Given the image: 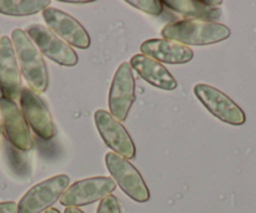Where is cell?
I'll use <instances>...</instances> for the list:
<instances>
[{"instance_id": "6da1fadb", "label": "cell", "mask_w": 256, "mask_h": 213, "mask_svg": "<svg viewBox=\"0 0 256 213\" xmlns=\"http://www.w3.org/2000/svg\"><path fill=\"white\" fill-rule=\"evenodd\" d=\"M164 39L177 41L184 45H211L226 40L231 35L228 26L218 21L184 19L168 23L161 30Z\"/></svg>"}, {"instance_id": "d4e9b609", "label": "cell", "mask_w": 256, "mask_h": 213, "mask_svg": "<svg viewBox=\"0 0 256 213\" xmlns=\"http://www.w3.org/2000/svg\"><path fill=\"white\" fill-rule=\"evenodd\" d=\"M46 213H60L56 208H49V210L46 211Z\"/></svg>"}, {"instance_id": "d6986e66", "label": "cell", "mask_w": 256, "mask_h": 213, "mask_svg": "<svg viewBox=\"0 0 256 213\" xmlns=\"http://www.w3.org/2000/svg\"><path fill=\"white\" fill-rule=\"evenodd\" d=\"M97 213H122L120 212V201L116 196L110 195L103 198L97 208Z\"/></svg>"}, {"instance_id": "cb8c5ba5", "label": "cell", "mask_w": 256, "mask_h": 213, "mask_svg": "<svg viewBox=\"0 0 256 213\" xmlns=\"http://www.w3.org/2000/svg\"><path fill=\"white\" fill-rule=\"evenodd\" d=\"M206 3H208L210 6H214V8H218V6H220L221 4H222V1H221V0H218V1H212V0H206Z\"/></svg>"}, {"instance_id": "7402d4cb", "label": "cell", "mask_w": 256, "mask_h": 213, "mask_svg": "<svg viewBox=\"0 0 256 213\" xmlns=\"http://www.w3.org/2000/svg\"><path fill=\"white\" fill-rule=\"evenodd\" d=\"M64 213H84L82 210H80L78 207H66Z\"/></svg>"}, {"instance_id": "8fae6325", "label": "cell", "mask_w": 256, "mask_h": 213, "mask_svg": "<svg viewBox=\"0 0 256 213\" xmlns=\"http://www.w3.org/2000/svg\"><path fill=\"white\" fill-rule=\"evenodd\" d=\"M43 18L49 30L67 44L80 49H87L90 46V36L88 31L77 19L68 13L49 6L43 10Z\"/></svg>"}, {"instance_id": "9c48e42d", "label": "cell", "mask_w": 256, "mask_h": 213, "mask_svg": "<svg viewBox=\"0 0 256 213\" xmlns=\"http://www.w3.org/2000/svg\"><path fill=\"white\" fill-rule=\"evenodd\" d=\"M20 111L28 123L29 128L33 129L34 133L43 141H49L56 136V127L53 118L43 99L38 93L32 90L29 87L22 89Z\"/></svg>"}, {"instance_id": "30bf717a", "label": "cell", "mask_w": 256, "mask_h": 213, "mask_svg": "<svg viewBox=\"0 0 256 213\" xmlns=\"http://www.w3.org/2000/svg\"><path fill=\"white\" fill-rule=\"evenodd\" d=\"M94 123L103 142L112 149L114 153L132 159L136 156V147L127 129L120 121L110 113L103 109H98L94 113Z\"/></svg>"}, {"instance_id": "277c9868", "label": "cell", "mask_w": 256, "mask_h": 213, "mask_svg": "<svg viewBox=\"0 0 256 213\" xmlns=\"http://www.w3.org/2000/svg\"><path fill=\"white\" fill-rule=\"evenodd\" d=\"M70 187L67 175H56L33 186L18 203V213H42L62 197Z\"/></svg>"}, {"instance_id": "ac0fdd59", "label": "cell", "mask_w": 256, "mask_h": 213, "mask_svg": "<svg viewBox=\"0 0 256 213\" xmlns=\"http://www.w3.org/2000/svg\"><path fill=\"white\" fill-rule=\"evenodd\" d=\"M126 3L154 16H158L164 10V3L161 0H127Z\"/></svg>"}, {"instance_id": "7a4b0ae2", "label": "cell", "mask_w": 256, "mask_h": 213, "mask_svg": "<svg viewBox=\"0 0 256 213\" xmlns=\"http://www.w3.org/2000/svg\"><path fill=\"white\" fill-rule=\"evenodd\" d=\"M12 41L16 49L22 75L28 83V87L36 93L46 92L49 87V73L39 49L22 29H14Z\"/></svg>"}, {"instance_id": "44dd1931", "label": "cell", "mask_w": 256, "mask_h": 213, "mask_svg": "<svg viewBox=\"0 0 256 213\" xmlns=\"http://www.w3.org/2000/svg\"><path fill=\"white\" fill-rule=\"evenodd\" d=\"M4 129H3V122H2V113H0V151L3 148L4 144Z\"/></svg>"}, {"instance_id": "9a60e30c", "label": "cell", "mask_w": 256, "mask_h": 213, "mask_svg": "<svg viewBox=\"0 0 256 213\" xmlns=\"http://www.w3.org/2000/svg\"><path fill=\"white\" fill-rule=\"evenodd\" d=\"M132 69L148 84L164 90H174L178 84L166 67L152 58L144 54H136L130 62Z\"/></svg>"}, {"instance_id": "8992f818", "label": "cell", "mask_w": 256, "mask_h": 213, "mask_svg": "<svg viewBox=\"0 0 256 213\" xmlns=\"http://www.w3.org/2000/svg\"><path fill=\"white\" fill-rule=\"evenodd\" d=\"M194 93L202 105L218 119L231 126H242L246 116L242 109L228 95L212 85L198 83L194 87Z\"/></svg>"}, {"instance_id": "52a82bcc", "label": "cell", "mask_w": 256, "mask_h": 213, "mask_svg": "<svg viewBox=\"0 0 256 213\" xmlns=\"http://www.w3.org/2000/svg\"><path fill=\"white\" fill-rule=\"evenodd\" d=\"M26 35L32 39L42 55L48 57L54 63L64 67H74L78 64V55L72 46L53 31L42 24H30L26 26Z\"/></svg>"}, {"instance_id": "2e32d148", "label": "cell", "mask_w": 256, "mask_h": 213, "mask_svg": "<svg viewBox=\"0 0 256 213\" xmlns=\"http://www.w3.org/2000/svg\"><path fill=\"white\" fill-rule=\"evenodd\" d=\"M162 3L164 6L192 20L215 21L221 15L220 9L210 6L201 0H164Z\"/></svg>"}, {"instance_id": "e0dca14e", "label": "cell", "mask_w": 256, "mask_h": 213, "mask_svg": "<svg viewBox=\"0 0 256 213\" xmlns=\"http://www.w3.org/2000/svg\"><path fill=\"white\" fill-rule=\"evenodd\" d=\"M50 0H0V14L8 16H28L46 10Z\"/></svg>"}, {"instance_id": "603a6c76", "label": "cell", "mask_w": 256, "mask_h": 213, "mask_svg": "<svg viewBox=\"0 0 256 213\" xmlns=\"http://www.w3.org/2000/svg\"><path fill=\"white\" fill-rule=\"evenodd\" d=\"M63 3H67V4H80V5H84V4H90L93 3V1H90V0H88V1H72V0H63Z\"/></svg>"}, {"instance_id": "5bb4252c", "label": "cell", "mask_w": 256, "mask_h": 213, "mask_svg": "<svg viewBox=\"0 0 256 213\" xmlns=\"http://www.w3.org/2000/svg\"><path fill=\"white\" fill-rule=\"evenodd\" d=\"M141 54L166 64H186L194 58V51L190 46L164 38L144 41Z\"/></svg>"}, {"instance_id": "3957f363", "label": "cell", "mask_w": 256, "mask_h": 213, "mask_svg": "<svg viewBox=\"0 0 256 213\" xmlns=\"http://www.w3.org/2000/svg\"><path fill=\"white\" fill-rule=\"evenodd\" d=\"M104 161L108 172L128 197L138 203H144L150 200L151 195L144 177L128 159L114 152H108Z\"/></svg>"}, {"instance_id": "ba28073f", "label": "cell", "mask_w": 256, "mask_h": 213, "mask_svg": "<svg viewBox=\"0 0 256 213\" xmlns=\"http://www.w3.org/2000/svg\"><path fill=\"white\" fill-rule=\"evenodd\" d=\"M116 190V182L110 177H92L77 181L64 191L59 202L66 207H82L102 201L112 195Z\"/></svg>"}, {"instance_id": "4fadbf2b", "label": "cell", "mask_w": 256, "mask_h": 213, "mask_svg": "<svg viewBox=\"0 0 256 213\" xmlns=\"http://www.w3.org/2000/svg\"><path fill=\"white\" fill-rule=\"evenodd\" d=\"M22 89V72L13 41L6 35L0 36V90L3 97L16 102Z\"/></svg>"}, {"instance_id": "5b68a950", "label": "cell", "mask_w": 256, "mask_h": 213, "mask_svg": "<svg viewBox=\"0 0 256 213\" xmlns=\"http://www.w3.org/2000/svg\"><path fill=\"white\" fill-rule=\"evenodd\" d=\"M136 100V83L131 65L123 62L117 68L108 94L110 113L120 123L127 119L130 109Z\"/></svg>"}, {"instance_id": "ffe728a7", "label": "cell", "mask_w": 256, "mask_h": 213, "mask_svg": "<svg viewBox=\"0 0 256 213\" xmlns=\"http://www.w3.org/2000/svg\"><path fill=\"white\" fill-rule=\"evenodd\" d=\"M0 213H18V203L13 201L0 202Z\"/></svg>"}, {"instance_id": "7c38bea8", "label": "cell", "mask_w": 256, "mask_h": 213, "mask_svg": "<svg viewBox=\"0 0 256 213\" xmlns=\"http://www.w3.org/2000/svg\"><path fill=\"white\" fill-rule=\"evenodd\" d=\"M0 113L3 129L9 143L19 151H29L33 147L30 128L16 102L6 97H0Z\"/></svg>"}]
</instances>
